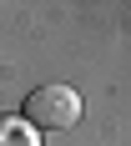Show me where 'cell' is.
<instances>
[{
    "label": "cell",
    "mask_w": 131,
    "mask_h": 146,
    "mask_svg": "<svg viewBox=\"0 0 131 146\" xmlns=\"http://www.w3.org/2000/svg\"><path fill=\"white\" fill-rule=\"evenodd\" d=\"M20 121L30 131H66V126L81 121V96L71 86H61V81H45L20 101Z\"/></svg>",
    "instance_id": "cell-1"
},
{
    "label": "cell",
    "mask_w": 131,
    "mask_h": 146,
    "mask_svg": "<svg viewBox=\"0 0 131 146\" xmlns=\"http://www.w3.org/2000/svg\"><path fill=\"white\" fill-rule=\"evenodd\" d=\"M0 146H41V141H35V131H30L25 121L0 116Z\"/></svg>",
    "instance_id": "cell-2"
}]
</instances>
